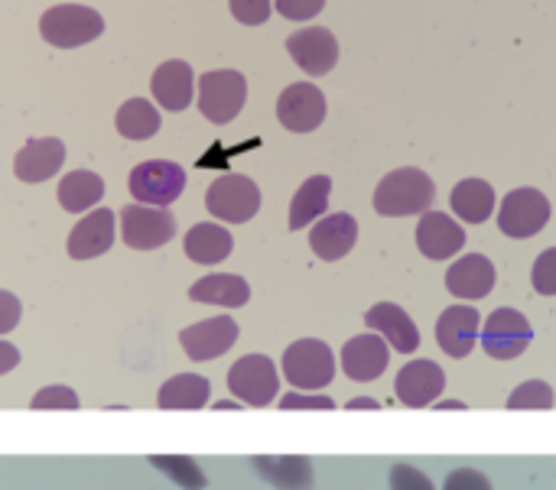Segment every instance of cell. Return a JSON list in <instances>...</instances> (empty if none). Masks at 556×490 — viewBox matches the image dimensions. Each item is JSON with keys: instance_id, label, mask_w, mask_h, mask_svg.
Here are the masks:
<instances>
[{"instance_id": "603a6c76", "label": "cell", "mask_w": 556, "mask_h": 490, "mask_svg": "<svg viewBox=\"0 0 556 490\" xmlns=\"http://www.w3.org/2000/svg\"><path fill=\"white\" fill-rule=\"evenodd\" d=\"M495 286V263L482 254H469L446 270V289L456 299H485Z\"/></svg>"}, {"instance_id": "ffe728a7", "label": "cell", "mask_w": 556, "mask_h": 490, "mask_svg": "<svg viewBox=\"0 0 556 490\" xmlns=\"http://www.w3.org/2000/svg\"><path fill=\"white\" fill-rule=\"evenodd\" d=\"M479 309L476 306H450L443 315H440V325H437V341L440 348L450 354V358H466L472 348H476V338H479Z\"/></svg>"}, {"instance_id": "4316f807", "label": "cell", "mask_w": 556, "mask_h": 490, "mask_svg": "<svg viewBox=\"0 0 556 490\" xmlns=\"http://www.w3.org/2000/svg\"><path fill=\"white\" fill-rule=\"evenodd\" d=\"M450 205H453V211H456L463 221L482 224V221H489L492 211H495V189H492L485 179H463V182L453 189Z\"/></svg>"}, {"instance_id": "d6986e66", "label": "cell", "mask_w": 556, "mask_h": 490, "mask_svg": "<svg viewBox=\"0 0 556 490\" xmlns=\"http://www.w3.org/2000/svg\"><path fill=\"white\" fill-rule=\"evenodd\" d=\"M114 218L117 215L111 208H98V211L85 215L68 234V247H65L68 257L72 260H94V257L108 254L114 244Z\"/></svg>"}, {"instance_id": "ba28073f", "label": "cell", "mask_w": 556, "mask_h": 490, "mask_svg": "<svg viewBox=\"0 0 556 490\" xmlns=\"http://www.w3.org/2000/svg\"><path fill=\"white\" fill-rule=\"evenodd\" d=\"M547 221H551V202L538 189H515L511 195H505L502 211H498L502 234H508L515 241H528V237L541 234L547 228Z\"/></svg>"}, {"instance_id": "9c48e42d", "label": "cell", "mask_w": 556, "mask_h": 490, "mask_svg": "<svg viewBox=\"0 0 556 490\" xmlns=\"http://www.w3.org/2000/svg\"><path fill=\"white\" fill-rule=\"evenodd\" d=\"M228 390L244 400L248 407H270L277 390H280V377L277 368L267 354H248L241 358L231 371H228Z\"/></svg>"}, {"instance_id": "b9f144b4", "label": "cell", "mask_w": 556, "mask_h": 490, "mask_svg": "<svg viewBox=\"0 0 556 490\" xmlns=\"http://www.w3.org/2000/svg\"><path fill=\"white\" fill-rule=\"evenodd\" d=\"M16 364H20V351H16L13 345L0 341V377H3V374H10Z\"/></svg>"}, {"instance_id": "277c9868", "label": "cell", "mask_w": 556, "mask_h": 490, "mask_svg": "<svg viewBox=\"0 0 556 490\" xmlns=\"http://www.w3.org/2000/svg\"><path fill=\"white\" fill-rule=\"evenodd\" d=\"M248 101V81L235 68L205 72L199 78V111L212 124H231Z\"/></svg>"}, {"instance_id": "7c38bea8", "label": "cell", "mask_w": 556, "mask_h": 490, "mask_svg": "<svg viewBox=\"0 0 556 490\" xmlns=\"http://www.w3.org/2000/svg\"><path fill=\"white\" fill-rule=\"evenodd\" d=\"M238 341V322L231 315H215L179 332V345L192 361H215Z\"/></svg>"}, {"instance_id": "484cf974", "label": "cell", "mask_w": 556, "mask_h": 490, "mask_svg": "<svg viewBox=\"0 0 556 490\" xmlns=\"http://www.w3.org/2000/svg\"><path fill=\"white\" fill-rule=\"evenodd\" d=\"M59 205L68 211V215H81L88 208H94L101 198H104V182L98 172L91 169H75L68 172L62 182H59Z\"/></svg>"}, {"instance_id": "74e56055", "label": "cell", "mask_w": 556, "mask_h": 490, "mask_svg": "<svg viewBox=\"0 0 556 490\" xmlns=\"http://www.w3.org/2000/svg\"><path fill=\"white\" fill-rule=\"evenodd\" d=\"M326 0H277V13L287 20H313L316 13H323Z\"/></svg>"}, {"instance_id": "8992f818", "label": "cell", "mask_w": 556, "mask_h": 490, "mask_svg": "<svg viewBox=\"0 0 556 490\" xmlns=\"http://www.w3.org/2000/svg\"><path fill=\"white\" fill-rule=\"evenodd\" d=\"M186 189V169L173 159H147L130 172V195L140 205L169 208Z\"/></svg>"}, {"instance_id": "1f68e13d", "label": "cell", "mask_w": 556, "mask_h": 490, "mask_svg": "<svg viewBox=\"0 0 556 490\" xmlns=\"http://www.w3.org/2000/svg\"><path fill=\"white\" fill-rule=\"evenodd\" d=\"M150 465L156 472H163L169 481H176L182 490H202L208 485L202 468L189 455H150Z\"/></svg>"}, {"instance_id": "9a60e30c", "label": "cell", "mask_w": 556, "mask_h": 490, "mask_svg": "<svg viewBox=\"0 0 556 490\" xmlns=\"http://www.w3.org/2000/svg\"><path fill=\"white\" fill-rule=\"evenodd\" d=\"M388 361H391V348L384 341V335L378 332H368V335H358V338H349L345 348H342V368L352 381H378L384 371H388Z\"/></svg>"}, {"instance_id": "5bb4252c", "label": "cell", "mask_w": 556, "mask_h": 490, "mask_svg": "<svg viewBox=\"0 0 556 490\" xmlns=\"http://www.w3.org/2000/svg\"><path fill=\"white\" fill-rule=\"evenodd\" d=\"M65 163V143L55 137H36L23 143V150L13 159V176L26 185H39L52 179Z\"/></svg>"}, {"instance_id": "f1b7e54d", "label": "cell", "mask_w": 556, "mask_h": 490, "mask_svg": "<svg viewBox=\"0 0 556 490\" xmlns=\"http://www.w3.org/2000/svg\"><path fill=\"white\" fill-rule=\"evenodd\" d=\"M208 381L199 374H176L169 377L160 394H156V407L160 410H202L208 403Z\"/></svg>"}, {"instance_id": "60d3db41", "label": "cell", "mask_w": 556, "mask_h": 490, "mask_svg": "<svg viewBox=\"0 0 556 490\" xmlns=\"http://www.w3.org/2000/svg\"><path fill=\"white\" fill-rule=\"evenodd\" d=\"M280 410H336L329 397H303V394H287L280 400Z\"/></svg>"}, {"instance_id": "e0dca14e", "label": "cell", "mask_w": 556, "mask_h": 490, "mask_svg": "<svg viewBox=\"0 0 556 490\" xmlns=\"http://www.w3.org/2000/svg\"><path fill=\"white\" fill-rule=\"evenodd\" d=\"M417 247L430 260H450L466 247V231L459 221H453L443 211H424L417 224Z\"/></svg>"}, {"instance_id": "d4e9b609", "label": "cell", "mask_w": 556, "mask_h": 490, "mask_svg": "<svg viewBox=\"0 0 556 490\" xmlns=\"http://www.w3.org/2000/svg\"><path fill=\"white\" fill-rule=\"evenodd\" d=\"M192 302H208V306H222V309H241L251 299V286L241 276H228V273H212L205 280H199L189 289Z\"/></svg>"}, {"instance_id": "cb8c5ba5", "label": "cell", "mask_w": 556, "mask_h": 490, "mask_svg": "<svg viewBox=\"0 0 556 490\" xmlns=\"http://www.w3.org/2000/svg\"><path fill=\"white\" fill-rule=\"evenodd\" d=\"M231 247H235V237L222 224H195L186 234V257L202 267H215V263L228 260Z\"/></svg>"}, {"instance_id": "8d00e7d4", "label": "cell", "mask_w": 556, "mask_h": 490, "mask_svg": "<svg viewBox=\"0 0 556 490\" xmlns=\"http://www.w3.org/2000/svg\"><path fill=\"white\" fill-rule=\"evenodd\" d=\"M391 490H433V485L414 465H397L391 468Z\"/></svg>"}, {"instance_id": "d6a6232c", "label": "cell", "mask_w": 556, "mask_h": 490, "mask_svg": "<svg viewBox=\"0 0 556 490\" xmlns=\"http://www.w3.org/2000/svg\"><path fill=\"white\" fill-rule=\"evenodd\" d=\"M508 410H554V390L544 381H528L508 397Z\"/></svg>"}, {"instance_id": "4fadbf2b", "label": "cell", "mask_w": 556, "mask_h": 490, "mask_svg": "<svg viewBox=\"0 0 556 490\" xmlns=\"http://www.w3.org/2000/svg\"><path fill=\"white\" fill-rule=\"evenodd\" d=\"M287 52L313 78L329 75L336 68V62H339V42L326 26H306V29L293 33L287 39Z\"/></svg>"}, {"instance_id": "2e32d148", "label": "cell", "mask_w": 556, "mask_h": 490, "mask_svg": "<svg viewBox=\"0 0 556 490\" xmlns=\"http://www.w3.org/2000/svg\"><path fill=\"white\" fill-rule=\"evenodd\" d=\"M443 387H446V374L433 361H410L407 368H401L397 384H394L397 400L410 410L430 407L443 394Z\"/></svg>"}, {"instance_id": "6da1fadb", "label": "cell", "mask_w": 556, "mask_h": 490, "mask_svg": "<svg viewBox=\"0 0 556 490\" xmlns=\"http://www.w3.org/2000/svg\"><path fill=\"white\" fill-rule=\"evenodd\" d=\"M437 198V185L424 169L404 166V169H391L378 189H375V211L384 218H407V215H424L430 211Z\"/></svg>"}, {"instance_id": "d590c367", "label": "cell", "mask_w": 556, "mask_h": 490, "mask_svg": "<svg viewBox=\"0 0 556 490\" xmlns=\"http://www.w3.org/2000/svg\"><path fill=\"white\" fill-rule=\"evenodd\" d=\"M231 16L244 26H261L270 16V0H231Z\"/></svg>"}, {"instance_id": "83f0119b", "label": "cell", "mask_w": 556, "mask_h": 490, "mask_svg": "<svg viewBox=\"0 0 556 490\" xmlns=\"http://www.w3.org/2000/svg\"><path fill=\"white\" fill-rule=\"evenodd\" d=\"M329 195H332V179L329 176H313L306 179L293 202H290V231H300L306 228L309 221H316L319 215H326L329 208Z\"/></svg>"}, {"instance_id": "ac0fdd59", "label": "cell", "mask_w": 556, "mask_h": 490, "mask_svg": "<svg viewBox=\"0 0 556 490\" xmlns=\"http://www.w3.org/2000/svg\"><path fill=\"white\" fill-rule=\"evenodd\" d=\"M150 91H153V101L163 107V111H186L192 104V94H195V75H192V65L182 62V59H169L163 62L153 78H150Z\"/></svg>"}, {"instance_id": "52a82bcc", "label": "cell", "mask_w": 556, "mask_h": 490, "mask_svg": "<svg viewBox=\"0 0 556 490\" xmlns=\"http://www.w3.org/2000/svg\"><path fill=\"white\" fill-rule=\"evenodd\" d=\"M121 237L134 250H156L176 237V218L156 205H124L121 208Z\"/></svg>"}, {"instance_id": "f546056e", "label": "cell", "mask_w": 556, "mask_h": 490, "mask_svg": "<svg viewBox=\"0 0 556 490\" xmlns=\"http://www.w3.org/2000/svg\"><path fill=\"white\" fill-rule=\"evenodd\" d=\"M160 111L153 107V101L147 98H130L117 107L114 127L124 140H150L160 130Z\"/></svg>"}, {"instance_id": "7a4b0ae2", "label": "cell", "mask_w": 556, "mask_h": 490, "mask_svg": "<svg viewBox=\"0 0 556 490\" xmlns=\"http://www.w3.org/2000/svg\"><path fill=\"white\" fill-rule=\"evenodd\" d=\"M101 33H104L101 13L85 3H59L39 16V36L55 49L85 46V42L98 39Z\"/></svg>"}, {"instance_id": "8fae6325", "label": "cell", "mask_w": 556, "mask_h": 490, "mask_svg": "<svg viewBox=\"0 0 556 490\" xmlns=\"http://www.w3.org/2000/svg\"><path fill=\"white\" fill-rule=\"evenodd\" d=\"M277 117L290 133H313L326 120V94L309 81H296L280 94Z\"/></svg>"}, {"instance_id": "f35d334b", "label": "cell", "mask_w": 556, "mask_h": 490, "mask_svg": "<svg viewBox=\"0 0 556 490\" xmlns=\"http://www.w3.org/2000/svg\"><path fill=\"white\" fill-rule=\"evenodd\" d=\"M443 490H492V481L476 472V468H459L446 478V488Z\"/></svg>"}, {"instance_id": "3957f363", "label": "cell", "mask_w": 556, "mask_h": 490, "mask_svg": "<svg viewBox=\"0 0 556 490\" xmlns=\"http://www.w3.org/2000/svg\"><path fill=\"white\" fill-rule=\"evenodd\" d=\"M283 377L296 387V390H323L332 384L336 377V358L329 351L326 341L319 338H303V341H293L287 351H283Z\"/></svg>"}, {"instance_id": "4dcf8cb0", "label": "cell", "mask_w": 556, "mask_h": 490, "mask_svg": "<svg viewBox=\"0 0 556 490\" xmlns=\"http://www.w3.org/2000/svg\"><path fill=\"white\" fill-rule=\"evenodd\" d=\"M254 468L277 490H309L313 488V465L309 459H254Z\"/></svg>"}, {"instance_id": "836d02e7", "label": "cell", "mask_w": 556, "mask_h": 490, "mask_svg": "<svg viewBox=\"0 0 556 490\" xmlns=\"http://www.w3.org/2000/svg\"><path fill=\"white\" fill-rule=\"evenodd\" d=\"M33 410H78L81 403H78V394L72 390V387H46V390H39L36 397H33V403H29Z\"/></svg>"}, {"instance_id": "e575fe53", "label": "cell", "mask_w": 556, "mask_h": 490, "mask_svg": "<svg viewBox=\"0 0 556 490\" xmlns=\"http://www.w3.org/2000/svg\"><path fill=\"white\" fill-rule=\"evenodd\" d=\"M534 289L541 296H556V247L544 250L534 263Z\"/></svg>"}, {"instance_id": "44dd1931", "label": "cell", "mask_w": 556, "mask_h": 490, "mask_svg": "<svg viewBox=\"0 0 556 490\" xmlns=\"http://www.w3.org/2000/svg\"><path fill=\"white\" fill-rule=\"evenodd\" d=\"M355 241H358V221L345 211L316 221V228L309 231V247L316 250L319 260H329V263L349 257Z\"/></svg>"}, {"instance_id": "ab89813d", "label": "cell", "mask_w": 556, "mask_h": 490, "mask_svg": "<svg viewBox=\"0 0 556 490\" xmlns=\"http://www.w3.org/2000/svg\"><path fill=\"white\" fill-rule=\"evenodd\" d=\"M20 299L7 289H0V335H10L20 325Z\"/></svg>"}, {"instance_id": "5b68a950", "label": "cell", "mask_w": 556, "mask_h": 490, "mask_svg": "<svg viewBox=\"0 0 556 490\" xmlns=\"http://www.w3.org/2000/svg\"><path fill=\"white\" fill-rule=\"evenodd\" d=\"M205 208L228 224H244L261 211V189L248 176H218L205 192Z\"/></svg>"}, {"instance_id": "7402d4cb", "label": "cell", "mask_w": 556, "mask_h": 490, "mask_svg": "<svg viewBox=\"0 0 556 490\" xmlns=\"http://www.w3.org/2000/svg\"><path fill=\"white\" fill-rule=\"evenodd\" d=\"M365 325H368L371 332L384 335V341H388L394 351H401V354H410V351L420 348V332H417L414 319H410L401 306H394V302H378L375 309H368Z\"/></svg>"}, {"instance_id": "30bf717a", "label": "cell", "mask_w": 556, "mask_h": 490, "mask_svg": "<svg viewBox=\"0 0 556 490\" xmlns=\"http://www.w3.org/2000/svg\"><path fill=\"white\" fill-rule=\"evenodd\" d=\"M531 345V322L518 309H495L482 325V348L495 361H515Z\"/></svg>"}]
</instances>
